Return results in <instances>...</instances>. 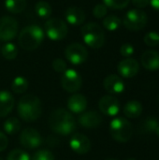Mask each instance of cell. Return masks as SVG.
<instances>
[{
	"label": "cell",
	"instance_id": "obj_10",
	"mask_svg": "<svg viewBox=\"0 0 159 160\" xmlns=\"http://www.w3.org/2000/svg\"><path fill=\"white\" fill-rule=\"evenodd\" d=\"M19 23L13 17L3 16L0 18V40H12L18 34Z\"/></svg>",
	"mask_w": 159,
	"mask_h": 160
},
{
	"label": "cell",
	"instance_id": "obj_3",
	"mask_svg": "<svg viewBox=\"0 0 159 160\" xmlns=\"http://www.w3.org/2000/svg\"><path fill=\"white\" fill-rule=\"evenodd\" d=\"M44 39L43 30L35 24L27 25L19 34L18 42L21 48L25 51L36 50Z\"/></svg>",
	"mask_w": 159,
	"mask_h": 160
},
{
	"label": "cell",
	"instance_id": "obj_34",
	"mask_svg": "<svg viewBox=\"0 0 159 160\" xmlns=\"http://www.w3.org/2000/svg\"><path fill=\"white\" fill-rule=\"evenodd\" d=\"M52 68L56 72L63 73L67 69V63L61 58H56L52 61Z\"/></svg>",
	"mask_w": 159,
	"mask_h": 160
},
{
	"label": "cell",
	"instance_id": "obj_35",
	"mask_svg": "<svg viewBox=\"0 0 159 160\" xmlns=\"http://www.w3.org/2000/svg\"><path fill=\"white\" fill-rule=\"evenodd\" d=\"M120 53L124 57L128 58L134 53V47L130 43H125L121 46L120 48Z\"/></svg>",
	"mask_w": 159,
	"mask_h": 160
},
{
	"label": "cell",
	"instance_id": "obj_22",
	"mask_svg": "<svg viewBox=\"0 0 159 160\" xmlns=\"http://www.w3.org/2000/svg\"><path fill=\"white\" fill-rule=\"evenodd\" d=\"M27 2L26 0H6L5 1V7L6 8L14 14L21 13L26 8Z\"/></svg>",
	"mask_w": 159,
	"mask_h": 160
},
{
	"label": "cell",
	"instance_id": "obj_38",
	"mask_svg": "<svg viewBox=\"0 0 159 160\" xmlns=\"http://www.w3.org/2000/svg\"><path fill=\"white\" fill-rule=\"evenodd\" d=\"M150 4L153 7V8L159 10V0H150Z\"/></svg>",
	"mask_w": 159,
	"mask_h": 160
},
{
	"label": "cell",
	"instance_id": "obj_31",
	"mask_svg": "<svg viewBox=\"0 0 159 160\" xmlns=\"http://www.w3.org/2000/svg\"><path fill=\"white\" fill-rule=\"evenodd\" d=\"M144 43L147 46L150 47H155V46H158L159 45V33L157 32H148L145 36H144Z\"/></svg>",
	"mask_w": 159,
	"mask_h": 160
},
{
	"label": "cell",
	"instance_id": "obj_30",
	"mask_svg": "<svg viewBox=\"0 0 159 160\" xmlns=\"http://www.w3.org/2000/svg\"><path fill=\"white\" fill-rule=\"evenodd\" d=\"M7 160H30V157L23 150L14 149L9 152L7 157Z\"/></svg>",
	"mask_w": 159,
	"mask_h": 160
},
{
	"label": "cell",
	"instance_id": "obj_23",
	"mask_svg": "<svg viewBox=\"0 0 159 160\" xmlns=\"http://www.w3.org/2000/svg\"><path fill=\"white\" fill-rule=\"evenodd\" d=\"M21 127H22L21 122L19 121V119H17L15 117H10V118L7 119L3 125V128H4L5 132L9 135H14V134L18 133L21 130Z\"/></svg>",
	"mask_w": 159,
	"mask_h": 160
},
{
	"label": "cell",
	"instance_id": "obj_28",
	"mask_svg": "<svg viewBox=\"0 0 159 160\" xmlns=\"http://www.w3.org/2000/svg\"><path fill=\"white\" fill-rule=\"evenodd\" d=\"M158 126V121L156 118L148 117L142 122L141 130L144 133H155Z\"/></svg>",
	"mask_w": 159,
	"mask_h": 160
},
{
	"label": "cell",
	"instance_id": "obj_20",
	"mask_svg": "<svg viewBox=\"0 0 159 160\" xmlns=\"http://www.w3.org/2000/svg\"><path fill=\"white\" fill-rule=\"evenodd\" d=\"M65 17L67 22L72 25L82 24L85 21V13L83 9L79 7H70L67 8L65 12Z\"/></svg>",
	"mask_w": 159,
	"mask_h": 160
},
{
	"label": "cell",
	"instance_id": "obj_21",
	"mask_svg": "<svg viewBox=\"0 0 159 160\" xmlns=\"http://www.w3.org/2000/svg\"><path fill=\"white\" fill-rule=\"evenodd\" d=\"M124 114L127 118L135 119L140 117L142 112V105L137 100H130L128 101L124 107Z\"/></svg>",
	"mask_w": 159,
	"mask_h": 160
},
{
	"label": "cell",
	"instance_id": "obj_39",
	"mask_svg": "<svg viewBox=\"0 0 159 160\" xmlns=\"http://www.w3.org/2000/svg\"><path fill=\"white\" fill-rule=\"evenodd\" d=\"M155 133H156V134H157V135L159 137V126L157 127V130H156V132H155Z\"/></svg>",
	"mask_w": 159,
	"mask_h": 160
},
{
	"label": "cell",
	"instance_id": "obj_25",
	"mask_svg": "<svg viewBox=\"0 0 159 160\" xmlns=\"http://www.w3.org/2000/svg\"><path fill=\"white\" fill-rule=\"evenodd\" d=\"M35 11H36L37 16H39L40 18L46 19V18H49L52 15V8L51 5L48 2H46V1H38L35 6Z\"/></svg>",
	"mask_w": 159,
	"mask_h": 160
},
{
	"label": "cell",
	"instance_id": "obj_33",
	"mask_svg": "<svg viewBox=\"0 0 159 160\" xmlns=\"http://www.w3.org/2000/svg\"><path fill=\"white\" fill-rule=\"evenodd\" d=\"M107 12H108V8L104 4H97L95 6V8L93 9V14L97 19H101V18L105 17Z\"/></svg>",
	"mask_w": 159,
	"mask_h": 160
},
{
	"label": "cell",
	"instance_id": "obj_19",
	"mask_svg": "<svg viewBox=\"0 0 159 160\" xmlns=\"http://www.w3.org/2000/svg\"><path fill=\"white\" fill-rule=\"evenodd\" d=\"M15 100L13 96L6 90L0 91V118L6 117L13 110Z\"/></svg>",
	"mask_w": 159,
	"mask_h": 160
},
{
	"label": "cell",
	"instance_id": "obj_29",
	"mask_svg": "<svg viewBox=\"0 0 159 160\" xmlns=\"http://www.w3.org/2000/svg\"><path fill=\"white\" fill-rule=\"evenodd\" d=\"M129 2L130 0H103L104 5L112 9H123L128 6Z\"/></svg>",
	"mask_w": 159,
	"mask_h": 160
},
{
	"label": "cell",
	"instance_id": "obj_5",
	"mask_svg": "<svg viewBox=\"0 0 159 160\" xmlns=\"http://www.w3.org/2000/svg\"><path fill=\"white\" fill-rule=\"evenodd\" d=\"M110 133L116 142H127L133 135V127L126 118L117 117L110 124Z\"/></svg>",
	"mask_w": 159,
	"mask_h": 160
},
{
	"label": "cell",
	"instance_id": "obj_40",
	"mask_svg": "<svg viewBox=\"0 0 159 160\" xmlns=\"http://www.w3.org/2000/svg\"><path fill=\"white\" fill-rule=\"evenodd\" d=\"M127 160H136L135 158H127Z\"/></svg>",
	"mask_w": 159,
	"mask_h": 160
},
{
	"label": "cell",
	"instance_id": "obj_2",
	"mask_svg": "<svg viewBox=\"0 0 159 160\" xmlns=\"http://www.w3.org/2000/svg\"><path fill=\"white\" fill-rule=\"evenodd\" d=\"M17 112L20 118L25 122H33L37 120L42 113L40 99L31 94L24 95L18 102Z\"/></svg>",
	"mask_w": 159,
	"mask_h": 160
},
{
	"label": "cell",
	"instance_id": "obj_41",
	"mask_svg": "<svg viewBox=\"0 0 159 160\" xmlns=\"http://www.w3.org/2000/svg\"><path fill=\"white\" fill-rule=\"evenodd\" d=\"M107 160H117V159H113V158H110V159H107Z\"/></svg>",
	"mask_w": 159,
	"mask_h": 160
},
{
	"label": "cell",
	"instance_id": "obj_27",
	"mask_svg": "<svg viewBox=\"0 0 159 160\" xmlns=\"http://www.w3.org/2000/svg\"><path fill=\"white\" fill-rule=\"evenodd\" d=\"M122 23V21L116 15H109L103 20V26L109 31L117 30Z\"/></svg>",
	"mask_w": 159,
	"mask_h": 160
},
{
	"label": "cell",
	"instance_id": "obj_15",
	"mask_svg": "<svg viewBox=\"0 0 159 160\" xmlns=\"http://www.w3.org/2000/svg\"><path fill=\"white\" fill-rule=\"evenodd\" d=\"M78 122L85 128H96L101 125L103 118L98 112L89 111L82 113L78 118Z\"/></svg>",
	"mask_w": 159,
	"mask_h": 160
},
{
	"label": "cell",
	"instance_id": "obj_6",
	"mask_svg": "<svg viewBox=\"0 0 159 160\" xmlns=\"http://www.w3.org/2000/svg\"><path fill=\"white\" fill-rule=\"evenodd\" d=\"M148 22L147 14L141 9H131L124 17L123 23L130 31L142 30Z\"/></svg>",
	"mask_w": 159,
	"mask_h": 160
},
{
	"label": "cell",
	"instance_id": "obj_12",
	"mask_svg": "<svg viewBox=\"0 0 159 160\" xmlns=\"http://www.w3.org/2000/svg\"><path fill=\"white\" fill-rule=\"evenodd\" d=\"M98 108L104 115L115 116L120 111V103L115 97L107 95L100 98L98 102Z\"/></svg>",
	"mask_w": 159,
	"mask_h": 160
},
{
	"label": "cell",
	"instance_id": "obj_24",
	"mask_svg": "<svg viewBox=\"0 0 159 160\" xmlns=\"http://www.w3.org/2000/svg\"><path fill=\"white\" fill-rule=\"evenodd\" d=\"M11 89L15 94H23L28 89V81L22 76L16 77L11 82Z\"/></svg>",
	"mask_w": 159,
	"mask_h": 160
},
{
	"label": "cell",
	"instance_id": "obj_32",
	"mask_svg": "<svg viewBox=\"0 0 159 160\" xmlns=\"http://www.w3.org/2000/svg\"><path fill=\"white\" fill-rule=\"evenodd\" d=\"M31 160H54V156L49 150H40L34 154Z\"/></svg>",
	"mask_w": 159,
	"mask_h": 160
},
{
	"label": "cell",
	"instance_id": "obj_37",
	"mask_svg": "<svg viewBox=\"0 0 159 160\" xmlns=\"http://www.w3.org/2000/svg\"><path fill=\"white\" fill-rule=\"evenodd\" d=\"M150 0H132V4L138 8H143L148 6Z\"/></svg>",
	"mask_w": 159,
	"mask_h": 160
},
{
	"label": "cell",
	"instance_id": "obj_26",
	"mask_svg": "<svg viewBox=\"0 0 159 160\" xmlns=\"http://www.w3.org/2000/svg\"><path fill=\"white\" fill-rule=\"evenodd\" d=\"M1 53H2V55H3V57L5 59L13 60L18 55V49L13 43L7 42L1 48Z\"/></svg>",
	"mask_w": 159,
	"mask_h": 160
},
{
	"label": "cell",
	"instance_id": "obj_9",
	"mask_svg": "<svg viewBox=\"0 0 159 160\" xmlns=\"http://www.w3.org/2000/svg\"><path fill=\"white\" fill-rule=\"evenodd\" d=\"M65 56L72 65H81L87 60L88 51L81 43H71L66 48Z\"/></svg>",
	"mask_w": 159,
	"mask_h": 160
},
{
	"label": "cell",
	"instance_id": "obj_14",
	"mask_svg": "<svg viewBox=\"0 0 159 160\" xmlns=\"http://www.w3.org/2000/svg\"><path fill=\"white\" fill-rule=\"evenodd\" d=\"M119 74L124 78H133L135 77L139 70H140V65L138 61L134 58H126L122 60L117 67Z\"/></svg>",
	"mask_w": 159,
	"mask_h": 160
},
{
	"label": "cell",
	"instance_id": "obj_18",
	"mask_svg": "<svg viewBox=\"0 0 159 160\" xmlns=\"http://www.w3.org/2000/svg\"><path fill=\"white\" fill-rule=\"evenodd\" d=\"M87 99L82 94H74L67 100V108L71 112L82 113L87 108Z\"/></svg>",
	"mask_w": 159,
	"mask_h": 160
},
{
	"label": "cell",
	"instance_id": "obj_17",
	"mask_svg": "<svg viewBox=\"0 0 159 160\" xmlns=\"http://www.w3.org/2000/svg\"><path fill=\"white\" fill-rule=\"evenodd\" d=\"M142 65L143 68L150 71L159 69V52L154 50L145 51L141 58Z\"/></svg>",
	"mask_w": 159,
	"mask_h": 160
},
{
	"label": "cell",
	"instance_id": "obj_16",
	"mask_svg": "<svg viewBox=\"0 0 159 160\" xmlns=\"http://www.w3.org/2000/svg\"><path fill=\"white\" fill-rule=\"evenodd\" d=\"M103 85L105 90L112 95L122 94L125 91V83L123 80L115 74L107 76L103 82Z\"/></svg>",
	"mask_w": 159,
	"mask_h": 160
},
{
	"label": "cell",
	"instance_id": "obj_13",
	"mask_svg": "<svg viewBox=\"0 0 159 160\" xmlns=\"http://www.w3.org/2000/svg\"><path fill=\"white\" fill-rule=\"evenodd\" d=\"M70 148L79 155H85L91 149V142L89 138L82 133L74 134L69 140Z\"/></svg>",
	"mask_w": 159,
	"mask_h": 160
},
{
	"label": "cell",
	"instance_id": "obj_7",
	"mask_svg": "<svg viewBox=\"0 0 159 160\" xmlns=\"http://www.w3.org/2000/svg\"><path fill=\"white\" fill-rule=\"evenodd\" d=\"M45 32L48 38L52 40H61L64 39L67 33V23L57 18L50 19L45 23Z\"/></svg>",
	"mask_w": 159,
	"mask_h": 160
},
{
	"label": "cell",
	"instance_id": "obj_36",
	"mask_svg": "<svg viewBox=\"0 0 159 160\" xmlns=\"http://www.w3.org/2000/svg\"><path fill=\"white\" fill-rule=\"evenodd\" d=\"M8 144V140L7 138V136L0 131V152H3L7 149Z\"/></svg>",
	"mask_w": 159,
	"mask_h": 160
},
{
	"label": "cell",
	"instance_id": "obj_1",
	"mask_svg": "<svg viewBox=\"0 0 159 160\" xmlns=\"http://www.w3.org/2000/svg\"><path fill=\"white\" fill-rule=\"evenodd\" d=\"M50 128L58 135H68L76 129V120L74 116L66 109H55L49 117Z\"/></svg>",
	"mask_w": 159,
	"mask_h": 160
},
{
	"label": "cell",
	"instance_id": "obj_42",
	"mask_svg": "<svg viewBox=\"0 0 159 160\" xmlns=\"http://www.w3.org/2000/svg\"><path fill=\"white\" fill-rule=\"evenodd\" d=\"M0 160H4V159H3V158H0Z\"/></svg>",
	"mask_w": 159,
	"mask_h": 160
},
{
	"label": "cell",
	"instance_id": "obj_8",
	"mask_svg": "<svg viewBox=\"0 0 159 160\" xmlns=\"http://www.w3.org/2000/svg\"><path fill=\"white\" fill-rule=\"evenodd\" d=\"M60 82L62 88L65 91L68 93H75L81 89L82 79L75 69L69 68L62 73Z\"/></svg>",
	"mask_w": 159,
	"mask_h": 160
},
{
	"label": "cell",
	"instance_id": "obj_4",
	"mask_svg": "<svg viewBox=\"0 0 159 160\" xmlns=\"http://www.w3.org/2000/svg\"><path fill=\"white\" fill-rule=\"evenodd\" d=\"M81 33L84 43L93 49H99L105 43V33L101 26L96 22L84 24Z\"/></svg>",
	"mask_w": 159,
	"mask_h": 160
},
{
	"label": "cell",
	"instance_id": "obj_11",
	"mask_svg": "<svg viewBox=\"0 0 159 160\" xmlns=\"http://www.w3.org/2000/svg\"><path fill=\"white\" fill-rule=\"evenodd\" d=\"M19 140L21 145L26 149H36L42 142V138L38 131L31 128L23 129L20 134Z\"/></svg>",
	"mask_w": 159,
	"mask_h": 160
}]
</instances>
